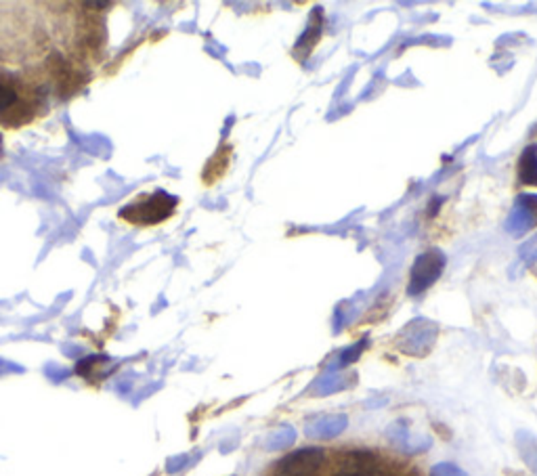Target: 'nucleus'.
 <instances>
[{
  "label": "nucleus",
  "instance_id": "obj_4",
  "mask_svg": "<svg viewBox=\"0 0 537 476\" xmlns=\"http://www.w3.org/2000/svg\"><path fill=\"white\" fill-rule=\"evenodd\" d=\"M445 258L439 250H430L427 254L418 256L414 269L409 273V294H420L435 284V279L441 275Z\"/></svg>",
  "mask_w": 537,
  "mask_h": 476
},
{
  "label": "nucleus",
  "instance_id": "obj_5",
  "mask_svg": "<svg viewBox=\"0 0 537 476\" xmlns=\"http://www.w3.org/2000/svg\"><path fill=\"white\" fill-rule=\"evenodd\" d=\"M378 458L369 451H348L334 464L332 476H376Z\"/></svg>",
  "mask_w": 537,
  "mask_h": 476
},
{
  "label": "nucleus",
  "instance_id": "obj_2",
  "mask_svg": "<svg viewBox=\"0 0 537 476\" xmlns=\"http://www.w3.org/2000/svg\"><path fill=\"white\" fill-rule=\"evenodd\" d=\"M177 206L179 200L166 191L141 193L130 204L120 208L118 221L130 227H156L166 219H170Z\"/></svg>",
  "mask_w": 537,
  "mask_h": 476
},
{
  "label": "nucleus",
  "instance_id": "obj_3",
  "mask_svg": "<svg viewBox=\"0 0 537 476\" xmlns=\"http://www.w3.org/2000/svg\"><path fill=\"white\" fill-rule=\"evenodd\" d=\"M325 461L324 450L311 447V450H301L277 461L274 468V476H315L322 471Z\"/></svg>",
  "mask_w": 537,
  "mask_h": 476
},
{
  "label": "nucleus",
  "instance_id": "obj_7",
  "mask_svg": "<svg viewBox=\"0 0 537 476\" xmlns=\"http://www.w3.org/2000/svg\"><path fill=\"white\" fill-rule=\"evenodd\" d=\"M0 143H3V137H0Z\"/></svg>",
  "mask_w": 537,
  "mask_h": 476
},
{
  "label": "nucleus",
  "instance_id": "obj_6",
  "mask_svg": "<svg viewBox=\"0 0 537 476\" xmlns=\"http://www.w3.org/2000/svg\"><path fill=\"white\" fill-rule=\"evenodd\" d=\"M519 179L525 185H537V147H529L521 156Z\"/></svg>",
  "mask_w": 537,
  "mask_h": 476
},
{
  "label": "nucleus",
  "instance_id": "obj_1",
  "mask_svg": "<svg viewBox=\"0 0 537 476\" xmlns=\"http://www.w3.org/2000/svg\"><path fill=\"white\" fill-rule=\"evenodd\" d=\"M40 109L36 88L24 78L0 72V126L19 129L34 120Z\"/></svg>",
  "mask_w": 537,
  "mask_h": 476
}]
</instances>
